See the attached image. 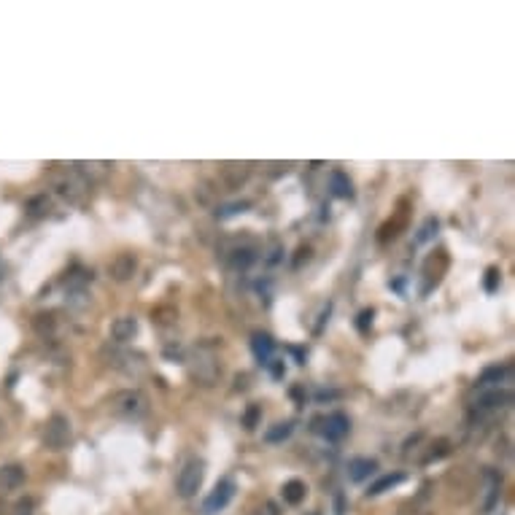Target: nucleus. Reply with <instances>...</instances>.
<instances>
[{
  "mask_svg": "<svg viewBox=\"0 0 515 515\" xmlns=\"http://www.w3.org/2000/svg\"><path fill=\"white\" fill-rule=\"evenodd\" d=\"M108 410L127 421H138L149 413V396L138 389H121L116 394L108 396Z\"/></svg>",
  "mask_w": 515,
  "mask_h": 515,
  "instance_id": "nucleus-1",
  "label": "nucleus"
},
{
  "mask_svg": "<svg viewBox=\"0 0 515 515\" xmlns=\"http://www.w3.org/2000/svg\"><path fill=\"white\" fill-rule=\"evenodd\" d=\"M203 478H206V462L203 459H189V462L181 467L178 472V481H175V488L184 499L194 497L203 486Z\"/></svg>",
  "mask_w": 515,
  "mask_h": 515,
  "instance_id": "nucleus-2",
  "label": "nucleus"
},
{
  "mask_svg": "<svg viewBox=\"0 0 515 515\" xmlns=\"http://www.w3.org/2000/svg\"><path fill=\"white\" fill-rule=\"evenodd\" d=\"M70 443V421L65 415H52L44 427V446L49 450H62Z\"/></svg>",
  "mask_w": 515,
  "mask_h": 515,
  "instance_id": "nucleus-3",
  "label": "nucleus"
},
{
  "mask_svg": "<svg viewBox=\"0 0 515 515\" xmlns=\"http://www.w3.org/2000/svg\"><path fill=\"white\" fill-rule=\"evenodd\" d=\"M235 497V483L232 481H219L216 488L210 491L203 502V515H216L219 510H224L229 504V499Z\"/></svg>",
  "mask_w": 515,
  "mask_h": 515,
  "instance_id": "nucleus-4",
  "label": "nucleus"
},
{
  "mask_svg": "<svg viewBox=\"0 0 515 515\" xmlns=\"http://www.w3.org/2000/svg\"><path fill=\"white\" fill-rule=\"evenodd\" d=\"M319 424H321V427H319L321 437L329 440V443H340L345 434L351 432V421H348V415H343V413H329V415L321 418Z\"/></svg>",
  "mask_w": 515,
  "mask_h": 515,
  "instance_id": "nucleus-5",
  "label": "nucleus"
},
{
  "mask_svg": "<svg viewBox=\"0 0 515 515\" xmlns=\"http://www.w3.org/2000/svg\"><path fill=\"white\" fill-rule=\"evenodd\" d=\"M219 373H222V367H219V361L213 359L210 354H197L194 367H192V375L200 380L203 386H210L213 380L219 378Z\"/></svg>",
  "mask_w": 515,
  "mask_h": 515,
  "instance_id": "nucleus-6",
  "label": "nucleus"
},
{
  "mask_svg": "<svg viewBox=\"0 0 515 515\" xmlns=\"http://www.w3.org/2000/svg\"><path fill=\"white\" fill-rule=\"evenodd\" d=\"M22 483H25V467H19V464H3L0 467V494L17 491Z\"/></svg>",
  "mask_w": 515,
  "mask_h": 515,
  "instance_id": "nucleus-7",
  "label": "nucleus"
},
{
  "mask_svg": "<svg viewBox=\"0 0 515 515\" xmlns=\"http://www.w3.org/2000/svg\"><path fill=\"white\" fill-rule=\"evenodd\" d=\"M54 189L60 192L65 200H70V203H76V200H81L84 197V181H79L73 173H68L65 178H57V184H54Z\"/></svg>",
  "mask_w": 515,
  "mask_h": 515,
  "instance_id": "nucleus-8",
  "label": "nucleus"
},
{
  "mask_svg": "<svg viewBox=\"0 0 515 515\" xmlns=\"http://www.w3.org/2000/svg\"><path fill=\"white\" fill-rule=\"evenodd\" d=\"M138 335V321L133 316H119L114 324H111V337L116 343H130Z\"/></svg>",
  "mask_w": 515,
  "mask_h": 515,
  "instance_id": "nucleus-9",
  "label": "nucleus"
},
{
  "mask_svg": "<svg viewBox=\"0 0 515 515\" xmlns=\"http://www.w3.org/2000/svg\"><path fill=\"white\" fill-rule=\"evenodd\" d=\"M135 267H138V259L133 257V254H119V257L111 262V278L114 281H130L133 278V273H135Z\"/></svg>",
  "mask_w": 515,
  "mask_h": 515,
  "instance_id": "nucleus-10",
  "label": "nucleus"
},
{
  "mask_svg": "<svg viewBox=\"0 0 515 515\" xmlns=\"http://www.w3.org/2000/svg\"><path fill=\"white\" fill-rule=\"evenodd\" d=\"M375 472H378V462H375V459H351V462H348V478L354 483L367 481V478L375 475Z\"/></svg>",
  "mask_w": 515,
  "mask_h": 515,
  "instance_id": "nucleus-11",
  "label": "nucleus"
},
{
  "mask_svg": "<svg viewBox=\"0 0 515 515\" xmlns=\"http://www.w3.org/2000/svg\"><path fill=\"white\" fill-rule=\"evenodd\" d=\"M273 348H275V343L267 332H257V335L251 337V351H254V356H257L262 364H270Z\"/></svg>",
  "mask_w": 515,
  "mask_h": 515,
  "instance_id": "nucleus-12",
  "label": "nucleus"
},
{
  "mask_svg": "<svg viewBox=\"0 0 515 515\" xmlns=\"http://www.w3.org/2000/svg\"><path fill=\"white\" fill-rule=\"evenodd\" d=\"M329 189L335 197H354V187H351V178L343 170H332L329 173Z\"/></svg>",
  "mask_w": 515,
  "mask_h": 515,
  "instance_id": "nucleus-13",
  "label": "nucleus"
},
{
  "mask_svg": "<svg viewBox=\"0 0 515 515\" xmlns=\"http://www.w3.org/2000/svg\"><path fill=\"white\" fill-rule=\"evenodd\" d=\"M486 499H483V510H494V504L499 502V488H502V478L494 472H486Z\"/></svg>",
  "mask_w": 515,
  "mask_h": 515,
  "instance_id": "nucleus-14",
  "label": "nucleus"
},
{
  "mask_svg": "<svg viewBox=\"0 0 515 515\" xmlns=\"http://www.w3.org/2000/svg\"><path fill=\"white\" fill-rule=\"evenodd\" d=\"M405 481V475L402 472H394V475H383L380 481H375L370 488H367V497H380L383 491H392L394 486H399V483Z\"/></svg>",
  "mask_w": 515,
  "mask_h": 515,
  "instance_id": "nucleus-15",
  "label": "nucleus"
},
{
  "mask_svg": "<svg viewBox=\"0 0 515 515\" xmlns=\"http://www.w3.org/2000/svg\"><path fill=\"white\" fill-rule=\"evenodd\" d=\"M305 494H308V486L302 481H289L283 486V502L286 504H300L305 499Z\"/></svg>",
  "mask_w": 515,
  "mask_h": 515,
  "instance_id": "nucleus-16",
  "label": "nucleus"
},
{
  "mask_svg": "<svg viewBox=\"0 0 515 515\" xmlns=\"http://www.w3.org/2000/svg\"><path fill=\"white\" fill-rule=\"evenodd\" d=\"M292 421H283V424H275L270 429L265 432V440L267 443H283V440H289V434H292Z\"/></svg>",
  "mask_w": 515,
  "mask_h": 515,
  "instance_id": "nucleus-17",
  "label": "nucleus"
},
{
  "mask_svg": "<svg viewBox=\"0 0 515 515\" xmlns=\"http://www.w3.org/2000/svg\"><path fill=\"white\" fill-rule=\"evenodd\" d=\"M507 375H510L507 367H488V370L481 375V383H478V386H497V383H502Z\"/></svg>",
  "mask_w": 515,
  "mask_h": 515,
  "instance_id": "nucleus-18",
  "label": "nucleus"
},
{
  "mask_svg": "<svg viewBox=\"0 0 515 515\" xmlns=\"http://www.w3.org/2000/svg\"><path fill=\"white\" fill-rule=\"evenodd\" d=\"M254 262H257V251H254V248H238V251H232V267L246 270V267H251Z\"/></svg>",
  "mask_w": 515,
  "mask_h": 515,
  "instance_id": "nucleus-19",
  "label": "nucleus"
},
{
  "mask_svg": "<svg viewBox=\"0 0 515 515\" xmlns=\"http://www.w3.org/2000/svg\"><path fill=\"white\" fill-rule=\"evenodd\" d=\"M222 173L227 175V178H229V184H232V187H238L241 181H246V175H248V168H246V165H241V168H238V165H227Z\"/></svg>",
  "mask_w": 515,
  "mask_h": 515,
  "instance_id": "nucleus-20",
  "label": "nucleus"
},
{
  "mask_svg": "<svg viewBox=\"0 0 515 515\" xmlns=\"http://www.w3.org/2000/svg\"><path fill=\"white\" fill-rule=\"evenodd\" d=\"M434 232H437V219H427V222H424V227L418 229V235H415V243H427L432 235H434Z\"/></svg>",
  "mask_w": 515,
  "mask_h": 515,
  "instance_id": "nucleus-21",
  "label": "nucleus"
},
{
  "mask_svg": "<svg viewBox=\"0 0 515 515\" xmlns=\"http://www.w3.org/2000/svg\"><path fill=\"white\" fill-rule=\"evenodd\" d=\"M259 418H262V408H259V405H251V408L246 410V415H243V427H246V429H254Z\"/></svg>",
  "mask_w": 515,
  "mask_h": 515,
  "instance_id": "nucleus-22",
  "label": "nucleus"
},
{
  "mask_svg": "<svg viewBox=\"0 0 515 515\" xmlns=\"http://www.w3.org/2000/svg\"><path fill=\"white\" fill-rule=\"evenodd\" d=\"M246 208H251V203H232V206H222L216 210V216L219 219H227V216H232V213H238V210H246Z\"/></svg>",
  "mask_w": 515,
  "mask_h": 515,
  "instance_id": "nucleus-23",
  "label": "nucleus"
},
{
  "mask_svg": "<svg viewBox=\"0 0 515 515\" xmlns=\"http://www.w3.org/2000/svg\"><path fill=\"white\" fill-rule=\"evenodd\" d=\"M499 286V270L497 267H488V273H486V292H497Z\"/></svg>",
  "mask_w": 515,
  "mask_h": 515,
  "instance_id": "nucleus-24",
  "label": "nucleus"
},
{
  "mask_svg": "<svg viewBox=\"0 0 515 515\" xmlns=\"http://www.w3.org/2000/svg\"><path fill=\"white\" fill-rule=\"evenodd\" d=\"M373 316H375L373 310H361V313H359V321H356V326H359V332H367V329L373 326Z\"/></svg>",
  "mask_w": 515,
  "mask_h": 515,
  "instance_id": "nucleus-25",
  "label": "nucleus"
},
{
  "mask_svg": "<svg viewBox=\"0 0 515 515\" xmlns=\"http://www.w3.org/2000/svg\"><path fill=\"white\" fill-rule=\"evenodd\" d=\"M257 515H281V507H278L275 502H270V499H267V502H262V507L257 510Z\"/></svg>",
  "mask_w": 515,
  "mask_h": 515,
  "instance_id": "nucleus-26",
  "label": "nucleus"
},
{
  "mask_svg": "<svg viewBox=\"0 0 515 515\" xmlns=\"http://www.w3.org/2000/svg\"><path fill=\"white\" fill-rule=\"evenodd\" d=\"M14 515H33V502L30 499H22L17 507H14Z\"/></svg>",
  "mask_w": 515,
  "mask_h": 515,
  "instance_id": "nucleus-27",
  "label": "nucleus"
},
{
  "mask_svg": "<svg viewBox=\"0 0 515 515\" xmlns=\"http://www.w3.org/2000/svg\"><path fill=\"white\" fill-rule=\"evenodd\" d=\"M332 396H337L335 392H319V399H332Z\"/></svg>",
  "mask_w": 515,
  "mask_h": 515,
  "instance_id": "nucleus-28",
  "label": "nucleus"
}]
</instances>
